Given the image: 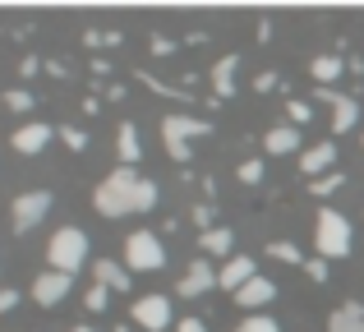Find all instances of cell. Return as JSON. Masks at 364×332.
Segmentation results:
<instances>
[{
    "mask_svg": "<svg viewBox=\"0 0 364 332\" xmlns=\"http://www.w3.org/2000/svg\"><path fill=\"white\" fill-rule=\"evenodd\" d=\"M161 203V189L152 176H139V166H116L102 176V185L92 189V208L102 217H134L152 213Z\"/></svg>",
    "mask_w": 364,
    "mask_h": 332,
    "instance_id": "1",
    "label": "cell"
},
{
    "mask_svg": "<svg viewBox=\"0 0 364 332\" xmlns=\"http://www.w3.org/2000/svg\"><path fill=\"white\" fill-rule=\"evenodd\" d=\"M314 245H318V259H346L350 245H355V231H350V222L337 213V208H318V217H314Z\"/></svg>",
    "mask_w": 364,
    "mask_h": 332,
    "instance_id": "2",
    "label": "cell"
},
{
    "mask_svg": "<svg viewBox=\"0 0 364 332\" xmlns=\"http://www.w3.org/2000/svg\"><path fill=\"white\" fill-rule=\"evenodd\" d=\"M208 134H213V125H208L203 116H185V111L161 116V144H166V153L176 157V162H189V144H194V139H208Z\"/></svg>",
    "mask_w": 364,
    "mask_h": 332,
    "instance_id": "3",
    "label": "cell"
},
{
    "mask_svg": "<svg viewBox=\"0 0 364 332\" xmlns=\"http://www.w3.org/2000/svg\"><path fill=\"white\" fill-rule=\"evenodd\" d=\"M46 259H51L55 272H79L83 263H88V231H79V226H60V231L46 240Z\"/></svg>",
    "mask_w": 364,
    "mask_h": 332,
    "instance_id": "4",
    "label": "cell"
},
{
    "mask_svg": "<svg viewBox=\"0 0 364 332\" xmlns=\"http://www.w3.org/2000/svg\"><path fill=\"white\" fill-rule=\"evenodd\" d=\"M124 268L129 272H161L166 268V240L157 231H129V240H124Z\"/></svg>",
    "mask_w": 364,
    "mask_h": 332,
    "instance_id": "5",
    "label": "cell"
},
{
    "mask_svg": "<svg viewBox=\"0 0 364 332\" xmlns=\"http://www.w3.org/2000/svg\"><path fill=\"white\" fill-rule=\"evenodd\" d=\"M51 189H28V194H18L14 203H9V226H14L18 235H28L37 222H46V213H51Z\"/></svg>",
    "mask_w": 364,
    "mask_h": 332,
    "instance_id": "6",
    "label": "cell"
},
{
    "mask_svg": "<svg viewBox=\"0 0 364 332\" xmlns=\"http://www.w3.org/2000/svg\"><path fill=\"white\" fill-rule=\"evenodd\" d=\"M129 318L143 332H166L171 323H176V309H171V296H139L129 305Z\"/></svg>",
    "mask_w": 364,
    "mask_h": 332,
    "instance_id": "7",
    "label": "cell"
},
{
    "mask_svg": "<svg viewBox=\"0 0 364 332\" xmlns=\"http://www.w3.org/2000/svg\"><path fill=\"white\" fill-rule=\"evenodd\" d=\"M70 291H74V277H70V272L46 268V272H37V277H33V300L42 309H55L65 296H70Z\"/></svg>",
    "mask_w": 364,
    "mask_h": 332,
    "instance_id": "8",
    "label": "cell"
},
{
    "mask_svg": "<svg viewBox=\"0 0 364 332\" xmlns=\"http://www.w3.org/2000/svg\"><path fill=\"white\" fill-rule=\"evenodd\" d=\"M318 97L332 107V134H350V129L360 125V102L355 97H346V92H337V88H318Z\"/></svg>",
    "mask_w": 364,
    "mask_h": 332,
    "instance_id": "9",
    "label": "cell"
},
{
    "mask_svg": "<svg viewBox=\"0 0 364 332\" xmlns=\"http://www.w3.org/2000/svg\"><path fill=\"white\" fill-rule=\"evenodd\" d=\"M213 287H217V268H213L208 259H194L185 272H180V282H176V296L194 300V296H208Z\"/></svg>",
    "mask_w": 364,
    "mask_h": 332,
    "instance_id": "10",
    "label": "cell"
},
{
    "mask_svg": "<svg viewBox=\"0 0 364 332\" xmlns=\"http://www.w3.org/2000/svg\"><path fill=\"white\" fill-rule=\"evenodd\" d=\"M51 139H55V129L46 125V120H28V125H18V129H14L9 148H14V153H23V157H37L46 144H51Z\"/></svg>",
    "mask_w": 364,
    "mask_h": 332,
    "instance_id": "11",
    "label": "cell"
},
{
    "mask_svg": "<svg viewBox=\"0 0 364 332\" xmlns=\"http://www.w3.org/2000/svg\"><path fill=\"white\" fill-rule=\"evenodd\" d=\"M254 277H258V259H249V254H231V259L222 263V272H217V287L235 296V291H240L245 282H254Z\"/></svg>",
    "mask_w": 364,
    "mask_h": 332,
    "instance_id": "12",
    "label": "cell"
},
{
    "mask_svg": "<svg viewBox=\"0 0 364 332\" xmlns=\"http://www.w3.org/2000/svg\"><path fill=\"white\" fill-rule=\"evenodd\" d=\"M300 171H304V176H314V180L328 176V171H337V148H332V139L304 148V153H300Z\"/></svg>",
    "mask_w": 364,
    "mask_h": 332,
    "instance_id": "13",
    "label": "cell"
},
{
    "mask_svg": "<svg viewBox=\"0 0 364 332\" xmlns=\"http://www.w3.org/2000/svg\"><path fill=\"white\" fill-rule=\"evenodd\" d=\"M277 300V282L272 277H254V282H245L240 291H235V305H245L249 314H258L263 305H272Z\"/></svg>",
    "mask_w": 364,
    "mask_h": 332,
    "instance_id": "14",
    "label": "cell"
},
{
    "mask_svg": "<svg viewBox=\"0 0 364 332\" xmlns=\"http://www.w3.org/2000/svg\"><path fill=\"white\" fill-rule=\"evenodd\" d=\"M92 277H97V287H107V291H129L134 272L124 268L120 259H92Z\"/></svg>",
    "mask_w": 364,
    "mask_h": 332,
    "instance_id": "15",
    "label": "cell"
},
{
    "mask_svg": "<svg viewBox=\"0 0 364 332\" xmlns=\"http://www.w3.org/2000/svg\"><path fill=\"white\" fill-rule=\"evenodd\" d=\"M328 332H364V305L360 300H341L328 314Z\"/></svg>",
    "mask_w": 364,
    "mask_h": 332,
    "instance_id": "16",
    "label": "cell"
},
{
    "mask_svg": "<svg viewBox=\"0 0 364 332\" xmlns=\"http://www.w3.org/2000/svg\"><path fill=\"white\" fill-rule=\"evenodd\" d=\"M198 250H203L208 259H231L235 254V231L231 226H213V231L198 235Z\"/></svg>",
    "mask_w": 364,
    "mask_h": 332,
    "instance_id": "17",
    "label": "cell"
},
{
    "mask_svg": "<svg viewBox=\"0 0 364 332\" xmlns=\"http://www.w3.org/2000/svg\"><path fill=\"white\" fill-rule=\"evenodd\" d=\"M263 148H267L272 157H291L295 148H304V144H300V129H295V125H272V129L263 134Z\"/></svg>",
    "mask_w": 364,
    "mask_h": 332,
    "instance_id": "18",
    "label": "cell"
},
{
    "mask_svg": "<svg viewBox=\"0 0 364 332\" xmlns=\"http://www.w3.org/2000/svg\"><path fill=\"white\" fill-rule=\"evenodd\" d=\"M116 157H120V166H139L143 144H139V125H134V120H124L116 129Z\"/></svg>",
    "mask_w": 364,
    "mask_h": 332,
    "instance_id": "19",
    "label": "cell"
},
{
    "mask_svg": "<svg viewBox=\"0 0 364 332\" xmlns=\"http://www.w3.org/2000/svg\"><path fill=\"white\" fill-rule=\"evenodd\" d=\"M341 74H346V60H341V55H314L309 60V79L318 83V88H332Z\"/></svg>",
    "mask_w": 364,
    "mask_h": 332,
    "instance_id": "20",
    "label": "cell"
},
{
    "mask_svg": "<svg viewBox=\"0 0 364 332\" xmlns=\"http://www.w3.org/2000/svg\"><path fill=\"white\" fill-rule=\"evenodd\" d=\"M235 70H240V55H235V51H231V55H222V60L208 70V74H213L217 97H235Z\"/></svg>",
    "mask_w": 364,
    "mask_h": 332,
    "instance_id": "21",
    "label": "cell"
},
{
    "mask_svg": "<svg viewBox=\"0 0 364 332\" xmlns=\"http://www.w3.org/2000/svg\"><path fill=\"white\" fill-rule=\"evenodd\" d=\"M263 254H267V259H277V263H291V268H304V254H300V245H295V240H272Z\"/></svg>",
    "mask_w": 364,
    "mask_h": 332,
    "instance_id": "22",
    "label": "cell"
},
{
    "mask_svg": "<svg viewBox=\"0 0 364 332\" xmlns=\"http://www.w3.org/2000/svg\"><path fill=\"white\" fill-rule=\"evenodd\" d=\"M120 42H124L120 28H111V33H107V28H88V33H83V46H92V51H102V46H120Z\"/></svg>",
    "mask_w": 364,
    "mask_h": 332,
    "instance_id": "23",
    "label": "cell"
},
{
    "mask_svg": "<svg viewBox=\"0 0 364 332\" xmlns=\"http://www.w3.org/2000/svg\"><path fill=\"white\" fill-rule=\"evenodd\" d=\"M341 185H346V176H341V171H328V176H318L309 189H314V198H332Z\"/></svg>",
    "mask_w": 364,
    "mask_h": 332,
    "instance_id": "24",
    "label": "cell"
},
{
    "mask_svg": "<svg viewBox=\"0 0 364 332\" xmlns=\"http://www.w3.org/2000/svg\"><path fill=\"white\" fill-rule=\"evenodd\" d=\"M235 332H282V323L267 314H245L240 323H235Z\"/></svg>",
    "mask_w": 364,
    "mask_h": 332,
    "instance_id": "25",
    "label": "cell"
},
{
    "mask_svg": "<svg viewBox=\"0 0 364 332\" xmlns=\"http://www.w3.org/2000/svg\"><path fill=\"white\" fill-rule=\"evenodd\" d=\"M55 134H60V144L70 148V153H83V148H88V129H74V125H60V129H55Z\"/></svg>",
    "mask_w": 364,
    "mask_h": 332,
    "instance_id": "26",
    "label": "cell"
},
{
    "mask_svg": "<svg viewBox=\"0 0 364 332\" xmlns=\"http://www.w3.org/2000/svg\"><path fill=\"white\" fill-rule=\"evenodd\" d=\"M286 116H291V125L300 129V125H309V120H314V107L304 97H291V102H286Z\"/></svg>",
    "mask_w": 364,
    "mask_h": 332,
    "instance_id": "27",
    "label": "cell"
},
{
    "mask_svg": "<svg viewBox=\"0 0 364 332\" xmlns=\"http://www.w3.org/2000/svg\"><path fill=\"white\" fill-rule=\"evenodd\" d=\"M235 176H240V185H263L267 166L258 162V157H249V162H240V171H235Z\"/></svg>",
    "mask_w": 364,
    "mask_h": 332,
    "instance_id": "28",
    "label": "cell"
},
{
    "mask_svg": "<svg viewBox=\"0 0 364 332\" xmlns=\"http://www.w3.org/2000/svg\"><path fill=\"white\" fill-rule=\"evenodd\" d=\"M83 305H88L92 314H102V309L111 305V291H107V287H97V282H92V287L83 291Z\"/></svg>",
    "mask_w": 364,
    "mask_h": 332,
    "instance_id": "29",
    "label": "cell"
},
{
    "mask_svg": "<svg viewBox=\"0 0 364 332\" xmlns=\"http://www.w3.org/2000/svg\"><path fill=\"white\" fill-rule=\"evenodd\" d=\"M0 102H5L9 111H33V107H37V102H33V92H23V88H9Z\"/></svg>",
    "mask_w": 364,
    "mask_h": 332,
    "instance_id": "30",
    "label": "cell"
},
{
    "mask_svg": "<svg viewBox=\"0 0 364 332\" xmlns=\"http://www.w3.org/2000/svg\"><path fill=\"white\" fill-rule=\"evenodd\" d=\"M272 88H282V74L277 70H258L254 74V92H272Z\"/></svg>",
    "mask_w": 364,
    "mask_h": 332,
    "instance_id": "31",
    "label": "cell"
},
{
    "mask_svg": "<svg viewBox=\"0 0 364 332\" xmlns=\"http://www.w3.org/2000/svg\"><path fill=\"white\" fill-rule=\"evenodd\" d=\"M328 272H332L328 259H304V277L309 282H328Z\"/></svg>",
    "mask_w": 364,
    "mask_h": 332,
    "instance_id": "32",
    "label": "cell"
},
{
    "mask_svg": "<svg viewBox=\"0 0 364 332\" xmlns=\"http://www.w3.org/2000/svg\"><path fill=\"white\" fill-rule=\"evenodd\" d=\"M148 51H152V55H171V51H176V37L152 33V37H148Z\"/></svg>",
    "mask_w": 364,
    "mask_h": 332,
    "instance_id": "33",
    "label": "cell"
},
{
    "mask_svg": "<svg viewBox=\"0 0 364 332\" xmlns=\"http://www.w3.org/2000/svg\"><path fill=\"white\" fill-rule=\"evenodd\" d=\"M189 217H194L203 231H213V203H194V213H189Z\"/></svg>",
    "mask_w": 364,
    "mask_h": 332,
    "instance_id": "34",
    "label": "cell"
},
{
    "mask_svg": "<svg viewBox=\"0 0 364 332\" xmlns=\"http://www.w3.org/2000/svg\"><path fill=\"white\" fill-rule=\"evenodd\" d=\"M37 70H42L37 55H23V60H18V74H23V79H37Z\"/></svg>",
    "mask_w": 364,
    "mask_h": 332,
    "instance_id": "35",
    "label": "cell"
},
{
    "mask_svg": "<svg viewBox=\"0 0 364 332\" xmlns=\"http://www.w3.org/2000/svg\"><path fill=\"white\" fill-rule=\"evenodd\" d=\"M14 305H18V291L14 287H0V314H9Z\"/></svg>",
    "mask_w": 364,
    "mask_h": 332,
    "instance_id": "36",
    "label": "cell"
},
{
    "mask_svg": "<svg viewBox=\"0 0 364 332\" xmlns=\"http://www.w3.org/2000/svg\"><path fill=\"white\" fill-rule=\"evenodd\" d=\"M254 37H258V42H272V18H258V23H254Z\"/></svg>",
    "mask_w": 364,
    "mask_h": 332,
    "instance_id": "37",
    "label": "cell"
},
{
    "mask_svg": "<svg viewBox=\"0 0 364 332\" xmlns=\"http://www.w3.org/2000/svg\"><path fill=\"white\" fill-rule=\"evenodd\" d=\"M176 332H208V323H203V318H180Z\"/></svg>",
    "mask_w": 364,
    "mask_h": 332,
    "instance_id": "38",
    "label": "cell"
},
{
    "mask_svg": "<svg viewBox=\"0 0 364 332\" xmlns=\"http://www.w3.org/2000/svg\"><path fill=\"white\" fill-rule=\"evenodd\" d=\"M88 65H92V74H111V60H107V55H92Z\"/></svg>",
    "mask_w": 364,
    "mask_h": 332,
    "instance_id": "39",
    "label": "cell"
},
{
    "mask_svg": "<svg viewBox=\"0 0 364 332\" xmlns=\"http://www.w3.org/2000/svg\"><path fill=\"white\" fill-rule=\"evenodd\" d=\"M65 332H97V328H88V323H74V328H65Z\"/></svg>",
    "mask_w": 364,
    "mask_h": 332,
    "instance_id": "40",
    "label": "cell"
}]
</instances>
